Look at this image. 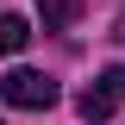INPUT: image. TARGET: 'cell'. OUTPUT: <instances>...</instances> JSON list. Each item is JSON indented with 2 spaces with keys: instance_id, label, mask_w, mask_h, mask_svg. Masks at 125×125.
<instances>
[{
  "instance_id": "1",
  "label": "cell",
  "mask_w": 125,
  "mask_h": 125,
  "mask_svg": "<svg viewBox=\"0 0 125 125\" xmlns=\"http://www.w3.org/2000/svg\"><path fill=\"white\" fill-rule=\"evenodd\" d=\"M0 94H6V106H25V113L56 106V81H50L44 69H13V75L0 81Z\"/></svg>"
},
{
  "instance_id": "2",
  "label": "cell",
  "mask_w": 125,
  "mask_h": 125,
  "mask_svg": "<svg viewBox=\"0 0 125 125\" xmlns=\"http://www.w3.org/2000/svg\"><path fill=\"white\" fill-rule=\"evenodd\" d=\"M31 44V25L19 13H0V56H13V50H25Z\"/></svg>"
},
{
  "instance_id": "3",
  "label": "cell",
  "mask_w": 125,
  "mask_h": 125,
  "mask_svg": "<svg viewBox=\"0 0 125 125\" xmlns=\"http://www.w3.org/2000/svg\"><path fill=\"white\" fill-rule=\"evenodd\" d=\"M38 13H44V25L56 31V25H75L81 19V0H38Z\"/></svg>"
},
{
  "instance_id": "4",
  "label": "cell",
  "mask_w": 125,
  "mask_h": 125,
  "mask_svg": "<svg viewBox=\"0 0 125 125\" xmlns=\"http://www.w3.org/2000/svg\"><path fill=\"white\" fill-rule=\"evenodd\" d=\"M75 106H81V119H94V125H100V119H106V113H113V94L100 88V81H94V88H88V94H81V100H75Z\"/></svg>"
},
{
  "instance_id": "5",
  "label": "cell",
  "mask_w": 125,
  "mask_h": 125,
  "mask_svg": "<svg viewBox=\"0 0 125 125\" xmlns=\"http://www.w3.org/2000/svg\"><path fill=\"white\" fill-rule=\"evenodd\" d=\"M100 88H106L113 100H125V69H106V75H100Z\"/></svg>"
}]
</instances>
